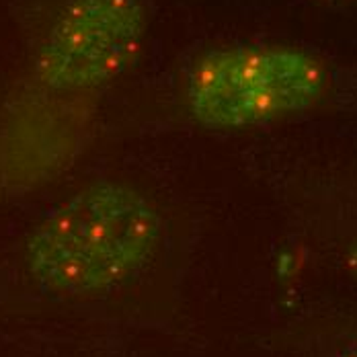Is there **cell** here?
<instances>
[{"label": "cell", "instance_id": "6da1fadb", "mask_svg": "<svg viewBox=\"0 0 357 357\" xmlns=\"http://www.w3.org/2000/svg\"><path fill=\"white\" fill-rule=\"evenodd\" d=\"M165 222L126 181L82 185L41 215L25 243L31 280L47 294L91 298L126 284L154 257Z\"/></svg>", "mask_w": 357, "mask_h": 357}, {"label": "cell", "instance_id": "7a4b0ae2", "mask_svg": "<svg viewBox=\"0 0 357 357\" xmlns=\"http://www.w3.org/2000/svg\"><path fill=\"white\" fill-rule=\"evenodd\" d=\"M328 84L326 64L308 50L286 43H232L193 62L183 97L197 126L241 132L317 109Z\"/></svg>", "mask_w": 357, "mask_h": 357}, {"label": "cell", "instance_id": "3957f363", "mask_svg": "<svg viewBox=\"0 0 357 357\" xmlns=\"http://www.w3.org/2000/svg\"><path fill=\"white\" fill-rule=\"evenodd\" d=\"M146 33L144 0H66L39 41L33 74L56 93L101 89L138 62Z\"/></svg>", "mask_w": 357, "mask_h": 357}, {"label": "cell", "instance_id": "277c9868", "mask_svg": "<svg viewBox=\"0 0 357 357\" xmlns=\"http://www.w3.org/2000/svg\"><path fill=\"white\" fill-rule=\"evenodd\" d=\"M347 265H349L351 273L357 278V236L354 238V243L349 245V250H347Z\"/></svg>", "mask_w": 357, "mask_h": 357}, {"label": "cell", "instance_id": "5b68a950", "mask_svg": "<svg viewBox=\"0 0 357 357\" xmlns=\"http://www.w3.org/2000/svg\"><path fill=\"white\" fill-rule=\"evenodd\" d=\"M341 357H357V341L356 343H351V345L341 354Z\"/></svg>", "mask_w": 357, "mask_h": 357}]
</instances>
